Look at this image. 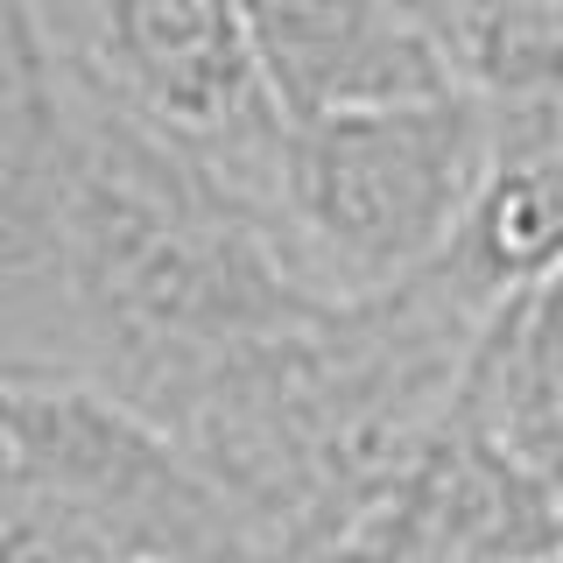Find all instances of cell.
<instances>
[{"label": "cell", "instance_id": "5", "mask_svg": "<svg viewBox=\"0 0 563 563\" xmlns=\"http://www.w3.org/2000/svg\"><path fill=\"white\" fill-rule=\"evenodd\" d=\"M465 409L563 486V268L486 317L465 366Z\"/></svg>", "mask_w": 563, "mask_h": 563}, {"label": "cell", "instance_id": "2", "mask_svg": "<svg viewBox=\"0 0 563 563\" xmlns=\"http://www.w3.org/2000/svg\"><path fill=\"white\" fill-rule=\"evenodd\" d=\"M8 500H35L134 563H282L275 528L148 409L78 374H8Z\"/></svg>", "mask_w": 563, "mask_h": 563}, {"label": "cell", "instance_id": "3", "mask_svg": "<svg viewBox=\"0 0 563 563\" xmlns=\"http://www.w3.org/2000/svg\"><path fill=\"white\" fill-rule=\"evenodd\" d=\"M8 8L29 14L57 49L85 57L128 106H141L184 148H198L275 219L289 120L261 85L240 0H8Z\"/></svg>", "mask_w": 563, "mask_h": 563}, {"label": "cell", "instance_id": "6", "mask_svg": "<svg viewBox=\"0 0 563 563\" xmlns=\"http://www.w3.org/2000/svg\"><path fill=\"white\" fill-rule=\"evenodd\" d=\"M0 563H134L35 500H0Z\"/></svg>", "mask_w": 563, "mask_h": 563}, {"label": "cell", "instance_id": "8", "mask_svg": "<svg viewBox=\"0 0 563 563\" xmlns=\"http://www.w3.org/2000/svg\"><path fill=\"white\" fill-rule=\"evenodd\" d=\"M550 563H563V556H550Z\"/></svg>", "mask_w": 563, "mask_h": 563}, {"label": "cell", "instance_id": "4", "mask_svg": "<svg viewBox=\"0 0 563 563\" xmlns=\"http://www.w3.org/2000/svg\"><path fill=\"white\" fill-rule=\"evenodd\" d=\"M240 14L261 85L289 128L444 99L465 85L444 35L401 0H240Z\"/></svg>", "mask_w": 563, "mask_h": 563}, {"label": "cell", "instance_id": "7", "mask_svg": "<svg viewBox=\"0 0 563 563\" xmlns=\"http://www.w3.org/2000/svg\"><path fill=\"white\" fill-rule=\"evenodd\" d=\"M401 8H409V14H422V22H430L437 35H444V14H451V0H401ZM451 49V43H444Z\"/></svg>", "mask_w": 563, "mask_h": 563}, {"label": "cell", "instance_id": "1", "mask_svg": "<svg viewBox=\"0 0 563 563\" xmlns=\"http://www.w3.org/2000/svg\"><path fill=\"white\" fill-rule=\"evenodd\" d=\"M493 163V113L472 85L282 134L275 219L324 296H387L430 275L465 233Z\"/></svg>", "mask_w": 563, "mask_h": 563}]
</instances>
